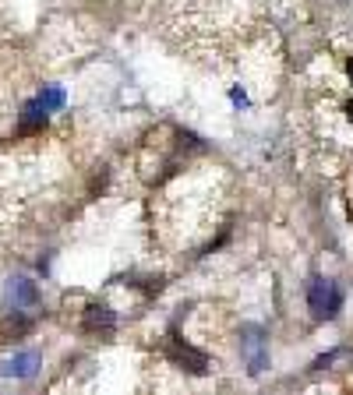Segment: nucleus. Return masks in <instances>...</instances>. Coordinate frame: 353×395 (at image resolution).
<instances>
[{
    "label": "nucleus",
    "mask_w": 353,
    "mask_h": 395,
    "mask_svg": "<svg viewBox=\"0 0 353 395\" xmlns=\"http://www.w3.org/2000/svg\"><path fill=\"white\" fill-rule=\"evenodd\" d=\"M39 363H43V356L36 353V349H22V353H15L11 360H4L0 363V377H32L36 370H39Z\"/></svg>",
    "instance_id": "6"
},
{
    "label": "nucleus",
    "mask_w": 353,
    "mask_h": 395,
    "mask_svg": "<svg viewBox=\"0 0 353 395\" xmlns=\"http://www.w3.org/2000/svg\"><path fill=\"white\" fill-rule=\"evenodd\" d=\"M342 113H346V120H349V124H353V99H349V103H346V106H342Z\"/></svg>",
    "instance_id": "12"
},
{
    "label": "nucleus",
    "mask_w": 353,
    "mask_h": 395,
    "mask_svg": "<svg viewBox=\"0 0 353 395\" xmlns=\"http://www.w3.org/2000/svg\"><path fill=\"white\" fill-rule=\"evenodd\" d=\"M81 328L88 335H99V339H110L117 332V314L106 307V304H88L81 311Z\"/></svg>",
    "instance_id": "5"
},
{
    "label": "nucleus",
    "mask_w": 353,
    "mask_h": 395,
    "mask_svg": "<svg viewBox=\"0 0 353 395\" xmlns=\"http://www.w3.org/2000/svg\"><path fill=\"white\" fill-rule=\"evenodd\" d=\"M39 103L50 110V113H57V110H64V103H67V95H64V88H57V85H43L39 88Z\"/></svg>",
    "instance_id": "9"
},
{
    "label": "nucleus",
    "mask_w": 353,
    "mask_h": 395,
    "mask_svg": "<svg viewBox=\"0 0 353 395\" xmlns=\"http://www.w3.org/2000/svg\"><path fill=\"white\" fill-rule=\"evenodd\" d=\"M230 99H233V103H237V106H247V95H244L240 88H233V92H230Z\"/></svg>",
    "instance_id": "11"
},
{
    "label": "nucleus",
    "mask_w": 353,
    "mask_h": 395,
    "mask_svg": "<svg viewBox=\"0 0 353 395\" xmlns=\"http://www.w3.org/2000/svg\"><path fill=\"white\" fill-rule=\"evenodd\" d=\"M240 353H244L251 374H261L265 367H269V339H265L261 325H244L240 328Z\"/></svg>",
    "instance_id": "3"
},
{
    "label": "nucleus",
    "mask_w": 353,
    "mask_h": 395,
    "mask_svg": "<svg viewBox=\"0 0 353 395\" xmlns=\"http://www.w3.org/2000/svg\"><path fill=\"white\" fill-rule=\"evenodd\" d=\"M166 356H169V363H176L181 370H188V374H195V377L209 374V356H205V353H198L195 346H188L181 335H176V328H169Z\"/></svg>",
    "instance_id": "2"
},
{
    "label": "nucleus",
    "mask_w": 353,
    "mask_h": 395,
    "mask_svg": "<svg viewBox=\"0 0 353 395\" xmlns=\"http://www.w3.org/2000/svg\"><path fill=\"white\" fill-rule=\"evenodd\" d=\"M346 74H349V81H353V57L346 60Z\"/></svg>",
    "instance_id": "13"
},
{
    "label": "nucleus",
    "mask_w": 353,
    "mask_h": 395,
    "mask_svg": "<svg viewBox=\"0 0 353 395\" xmlns=\"http://www.w3.org/2000/svg\"><path fill=\"white\" fill-rule=\"evenodd\" d=\"M32 328H36V321H32L25 311H8V321H4V328H0V335H4V342H18V339H25Z\"/></svg>",
    "instance_id": "8"
},
{
    "label": "nucleus",
    "mask_w": 353,
    "mask_h": 395,
    "mask_svg": "<svg viewBox=\"0 0 353 395\" xmlns=\"http://www.w3.org/2000/svg\"><path fill=\"white\" fill-rule=\"evenodd\" d=\"M339 353H342V349H328V353H325V356H318V360H314L311 367H314V370H325V367H328V363H332L335 356H339Z\"/></svg>",
    "instance_id": "10"
},
{
    "label": "nucleus",
    "mask_w": 353,
    "mask_h": 395,
    "mask_svg": "<svg viewBox=\"0 0 353 395\" xmlns=\"http://www.w3.org/2000/svg\"><path fill=\"white\" fill-rule=\"evenodd\" d=\"M50 110L39 103V99H29V103L22 106V113H18V134H43L46 131V117Z\"/></svg>",
    "instance_id": "7"
},
{
    "label": "nucleus",
    "mask_w": 353,
    "mask_h": 395,
    "mask_svg": "<svg viewBox=\"0 0 353 395\" xmlns=\"http://www.w3.org/2000/svg\"><path fill=\"white\" fill-rule=\"evenodd\" d=\"M39 304V286L25 275L11 279L8 282V293H4V311H29Z\"/></svg>",
    "instance_id": "4"
},
{
    "label": "nucleus",
    "mask_w": 353,
    "mask_h": 395,
    "mask_svg": "<svg viewBox=\"0 0 353 395\" xmlns=\"http://www.w3.org/2000/svg\"><path fill=\"white\" fill-rule=\"evenodd\" d=\"M307 311H311L314 321H335L339 311H342V289H339V282L314 275L307 282Z\"/></svg>",
    "instance_id": "1"
}]
</instances>
